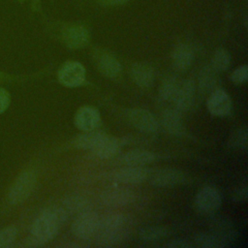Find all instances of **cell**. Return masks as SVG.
I'll return each mask as SVG.
<instances>
[{
  "label": "cell",
  "mask_w": 248,
  "mask_h": 248,
  "mask_svg": "<svg viewBox=\"0 0 248 248\" xmlns=\"http://www.w3.org/2000/svg\"><path fill=\"white\" fill-rule=\"evenodd\" d=\"M68 212L63 206L46 208L34 221L31 228V240L35 245H41L54 238L60 227L67 221Z\"/></svg>",
  "instance_id": "obj_1"
},
{
  "label": "cell",
  "mask_w": 248,
  "mask_h": 248,
  "mask_svg": "<svg viewBox=\"0 0 248 248\" xmlns=\"http://www.w3.org/2000/svg\"><path fill=\"white\" fill-rule=\"evenodd\" d=\"M235 232L223 230L214 233L199 232L194 235L193 241L197 247L203 248H222L232 245L236 240Z\"/></svg>",
  "instance_id": "obj_2"
},
{
  "label": "cell",
  "mask_w": 248,
  "mask_h": 248,
  "mask_svg": "<svg viewBox=\"0 0 248 248\" xmlns=\"http://www.w3.org/2000/svg\"><path fill=\"white\" fill-rule=\"evenodd\" d=\"M98 224L99 215L89 209L78 214L72 225V232L78 239L87 240L96 233Z\"/></svg>",
  "instance_id": "obj_3"
},
{
  "label": "cell",
  "mask_w": 248,
  "mask_h": 248,
  "mask_svg": "<svg viewBox=\"0 0 248 248\" xmlns=\"http://www.w3.org/2000/svg\"><path fill=\"white\" fill-rule=\"evenodd\" d=\"M36 184V174L31 170L22 172L11 187L9 201L13 204L22 202L31 194Z\"/></svg>",
  "instance_id": "obj_4"
},
{
  "label": "cell",
  "mask_w": 248,
  "mask_h": 248,
  "mask_svg": "<svg viewBox=\"0 0 248 248\" xmlns=\"http://www.w3.org/2000/svg\"><path fill=\"white\" fill-rule=\"evenodd\" d=\"M58 80L66 87H78L85 79L84 67L78 61H67L58 71Z\"/></svg>",
  "instance_id": "obj_5"
},
{
  "label": "cell",
  "mask_w": 248,
  "mask_h": 248,
  "mask_svg": "<svg viewBox=\"0 0 248 248\" xmlns=\"http://www.w3.org/2000/svg\"><path fill=\"white\" fill-rule=\"evenodd\" d=\"M221 195L211 186L203 187L195 198L196 207L202 213H212L216 211L221 206Z\"/></svg>",
  "instance_id": "obj_6"
},
{
  "label": "cell",
  "mask_w": 248,
  "mask_h": 248,
  "mask_svg": "<svg viewBox=\"0 0 248 248\" xmlns=\"http://www.w3.org/2000/svg\"><path fill=\"white\" fill-rule=\"evenodd\" d=\"M129 121L138 130L145 133H155L159 129V123L154 115L144 108H133L127 113Z\"/></svg>",
  "instance_id": "obj_7"
},
{
  "label": "cell",
  "mask_w": 248,
  "mask_h": 248,
  "mask_svg": "<svg viewBox=\"0 0 248 248\" xmlns=\"http://www.w3.org/2000/svg\"><path fill=\"white\" fill-rule=\"evenodd\" d=\"M149 176V170L142 166H128L110 174V179L114 182L124 184H138L144 181Z\"/></svg>",
  "instance_id": "obj_8"
},
{
  "label": "cell",
  "mask_w": 248,
  "mask_h": 248,
  "mask_svg": "<svg viewBox=\"0 0 248 248\" xmlns=\"http://www.w3.org/2000/svg\"><path fill=\"white\" fill-rule=\"evenodd\" d=\"M150 183L157 187H172L183 183L186 175L179 170L162 169L149 176Z\"/></svg>",
  "instance_id": "obj_9"
},
{
  "label": "cell",
  "mask_w": 248,
  "mask_h": 248,
  "mask_svg": "<svg viewBox=\"0 0 248 248\" xmlns=\"http://www.w3.org/2000/svg\"><path fill=\"white\" fill-rule=\"evenodd\" d=\"M208 111L216 116H225L231 112L232 101L226 91L216 89L210 93L206 102Z\"/></svg>",
  "instance_id": "obj_10"
},
{
  "label": "cell",
  "mask_w": 248,
  "mask_h": 248,
  "mask_svg": "<svg viewBox=\"0 0 248 248\" xmlns=\"http://www.w3.org/2000/svg\"><path fill=\"white\" fill-rule=\"evenodd\" d=\"M100 120L99 110L96 108L88 106L80 108L74 118L76 127L83 132L94 130L99 125Z\"/></svg>",
  "instance_id": "obj_11"
},
{
  "label": "cell",
  "mask_w": 248,
  "mask_h": 248,
  "mask_svg": "<svg viewBox=\"0 0 248 248\" xmlns=\"http://www.w3.org/2000/svg\"><path fill=\"white\" fill-rule=\"evenodd\" d=\"M135 200V194L124 188L110 189L104 192L101 195V201L104 204L110 207H120L133 202Z\"/></svg>",
  "instance_id": "obj_12"
},
{
  "label": "cell",
  "mask_w": 248,
  "mask_h": 248,
  "mask_svg": "<svg viewBox=\"0 0 248 248\" xmlns=\"http://www.w3.org/2000/svg\"><path fill=\"white\" fill-rule=\"evenodd\" d=\"M195 84L192 80L179 81L173 101L178 110L189 109L195 101Z\"/></svg>",
  "instance_id": "obj_13"
},
{
  "label": "cell",
  "mask_w": 248,
  "mask_h": 248,
  "mask_svg": "<svg viewBox=\"0 0 248 248\" xmlns=\"http://www.w3.org/2000/svg\"><path fill=\"white\" fill-rule=\"evenodd\" d=\"M63 41L70 48H80L87 45L89 33L87 29L81 25H73L66 28L63 32Z\"/></svg>",
  "instance_id": "obj_14"
},
{
  "label": "cell",
  "mask_w": 248,
  "mask_h": 248,
  "mask_svg": "<svg viewBox=\"0 0 248 248\" xmlns=\"http://www.w3.org/2000/svg\"><path fill=\"white\" fill-rule=\"evenodd\" d=\"M131 76L133 80L142 88L150 87L155 78L153 68L142 62L135 63L131 68Z\"/></svg>",
  "instance_id": "obj_15"
},
{
  "label": "cell",
  "mask_w": 248,
  "mask_h": 248,
  "mask_svg": "<svg viewBox=\"0 0 248 248\" xmlns=\"http://www.w3.org/2000/svg\"><path fill=\"white\" fill-rule=\"evenodd\" d=\"M129 235V230H113V231H98L94 234L97 244L101 246H115L127 239Z\"/></svg>",
  "instance_id": "obj_16"
},
{
  "label": "cell",
  "mask_w": 248,
  "mask_h": 248,
  "mask_svg": "<svg viewBox=\"0 0 248 248\" xmlns=\"http://www.w3.org/2000/svg\"><path fill=\"white\" fill-rule=\"evenodd\" d=\"M193 59V49L186 44H180L176 46L171 54L172 65L178 71L186 70L192 64Z\"/></svg>",
  "instance_id": "obj_17"
},
{
  "label": "cell",
  "mask_w": 248,
  "mask_h": 248,
  "mask_svg": "<svg viewBox=\"0 0 248 248\" xmlns=\"http://www.w3.org/2000/svg\"><path fill=\"white\" fill-rule=\"evenodd\" d=\"M128 226V218L119 212H110L99 217L98 231H113L126 229Z\"/></svg>",
  "instance_id": "obj_18"
},
{
  "label": "cell",
  "mask_w": 248,
  "mask_h": 248,
  "mask_svg": "<svg viewBox=\"0 0 248 248\" xmlns=\"http://www.w3.org/2000/svg\"><path fill=\"white\" fill-rule=\"evenodd\" d=\"M97 66L100 72L110 78H117L121 73L119 61L109 53H101L97 58Z\"/></svg>",
  "instance_id": "obj_19"
},
{
  "label": "cell",
  "mask_w": 248,
  "mask_h": 248,
  "mask_svg": "<svg viewBox=\"0 0 248 248\" xmlns=\"http://www.w3.org/2000/svg\"><path fill=\"white\" fill-rule=\"evenodd\" d=\"M161 124L163 125L164 129L171 135L179 136L183 133L184 130L179 110L177 109H166L162 113Z\"/></svg>",
  "instance_id": "obj_20"
},
{
  "label": "cell",
  "mask_w": 248,
  "mask_h": 248,
  "mask_svg": "<svg viewBox=\"0 0 248 248\" xmlns=\"http://www.w3.org/2000/svg\"><path fill=\"white\" fill-rule=\"evenodd\" d=\"M120 146L121 142L118 139L107 135L91 151L101 159H108L118 152Z\"/></svg>",
  "instance_id": "obj_21"
},
{
  "label": "cell",
  "mask_w": 248,
  "mask_h": 248,
  "mask_svg": "<svg viewBox=\"0 0 248 248\" xmlns=\"http://www.w3.org/2000/svg\"><path fill=\"white\" fill-rule=\"evenodd\" d=\"M106 136L102 131H85L74 140V145L79 149L92 150Z\"/></svg>",
  "instance_id": "obj_22"
},
{
  "label": "cell",
  "mask_w": 248,
  "mask_h": 248,
  "mask_svg": "<svg viewBox=\"0 0 248 248\" xmlns=\"http://www.w3.org/2000/svg\"><path fill=\"white\" fill-rule=\"evenodd\" d=\"M154 153L143 149H133L125 153L122 157L123 164L127 166H144L155 160Z\"/></svg>",
  "instance_id": "obj_23"
},
{
  "label": "cell",
  "mask_w": 248,
  "mask_h": 248,
  "mask_svg": "<svg viewBox=\"0 0 248 248\" xmlns=\"http://www.w3.org/2000/svg\"><path fill=\"white\" fill-rule=\"evenodd\" d=\"M199 82L201 90L204 93H212L216 89H218L219 85V78L218 72L214 70L211 66L204 67L200 74Z\"/></svg>",
  "instance_id": "obj_24"
},
{
  "label": "cell",
  "mask_w": 248,
  "mask_h": 248,
  "mask_svg": "<svg viewBox=\"0 0 248 248\" xmlns=\"http://www.w3.org/2000/svg\"><path fill=\"white\" fill-rule=\"evenodd\" d=\"M62 206L68 212V214H79L90 209V202L82 196H71L63 202Z\"/></svg>",
  "instance_id": "obj_25"
},
{
  "label": "cell",
  "mask_w": 248,
  "mask_h": 248,
  "mask_svg": "<svg viewBox=\"0 0 248 248\" xmlns=\"http://www.w3.org/2000/svg\"><path fill=\"white\" fill-rule=\"evenodd\" d=\"M167 234H168L167 230L165 228L158 227V226L143 227L139 232L140 237L145 241H156V240L165 238Z\"/></svg>",
  "instance_id": "obj_26"
},
{
  "label": "cell",
  "mask_w": 248,
  "mask_h": 248,
  "mask_svg": "<svg viewBox=\"0 0 248 248\" xmlns=\"http://www.w3.org/2000/svg\"><path fill=\"white\" fill-rule=\"evenodd\" d=\"M179 81L174 78V77H169L166 78L159 90V96L161 100L164 101H169V100H173L174 95L177 91Z\"/></svg>",
  "instance_id": "obj_27"
},
{
  "label": "cell",
  "mask_w": 248,
  "mask_h": 248,
  "mask_svg": "<svg viewBox=\"0 0 248 248\" xmlns=\"http://www.w3.org/2000/svg\"><path fill=\"white\" fill-rule=\"evenodd\" d=\"M230 62L231 55L228 52V50L224 48H218L213 54L211 60V67L217 72L226 71L230 66Z\"/></svg>",
  "instance_id": "obj_28"
},
{
  "label": "cell",
  "mask_w": 248,
  "mask_h": 248,
  "mask_svg": "<svg viewBox=\"0 0 248 248\" xmlns=\"http://www.w3.org/2000/svg\"><path fill=\"white\" fill-rule=\"evenodd\" d=\"M229 142L232 147H237V148L245 151L247 149V144H248L247 128L244 126V127L236 130L232 134Z\"/></svg>",
  "instance_id": "obj_29"
},
{
  "label": "cell",
  "mask_w": 248,
  "mask_h": 248,
  "mask_svg": "<svg viewBox=\"0 0 248 248\" xmlns=\"http://www.w3.org/2000/svg\"><path fill=\"white\" fill-rule=\"evenodd\" d=\"M16 230L14 227H8L0 231V248L12 245V243L16 239Z\"/></svg>",
  "instance_id": "obj_30"
},
{
  "label": "cell",
  "mask_w": 248,
  "mask_h": 248,
  "mask_svg": "<svg viewBox=\"0 0 248 248\" xmlns=\"http://www.w3.org/2000/svg\"><path fill=\"white\" fill-rule=\"evenodd\" d=\"M248 67L247 65H242L236 68L231 75V79L235 83H242L247 80Z\"/></svg>",
  "instance_id": "obj_31"
},
{
  "label": "cell",
  "mask_w": 248,
  "mask_h": 248,
  "mask_svg": "<svg viewBox=\"0 0 248 248\" xmlns=\"http://www.w3.org/2000/svg\"><path fill=\"white\" fill-rule=\"evenodd\" d=\"M165 247L168 248H193L196 247L194 241L184 239V238H178V239H173L164 245Z\"/></svg>",
  "instance_id": "obj_32"
},
{
  "label": "cell",
  "mask_w": 248,
  "mask_h": 248,
  "mask_svg": "<svg viewBox=\"0 0 248 248\" xmlns=\"http://www.w3.org/2000/svg\"><path fill=\"white\" fill-rule=\"evenodd\" d=\"M248 196V190H247V184L243 183L241 184L234 192L233 199L236 202H245L247 200Z\"/></svg>",
  "instance_id": "obj_33"
},
{
  "label": "cell",
  "mask_w": 248,
  "mask_h": 248,
  "mask_svg": "<svg viewBox=\"0 0 248 248\" xmlns=\"http://www.w3.org/2000/svg\"><path fill=\"white\" fill-rule=\"evenodd\" d=\"M10 104V96L6 90L0 88V113L5 111Z\"/></svg>",
  "instance_id": "obj_34"
},
{
  "label": "cell",
  "mask_w": 248,
  "mask_h": 248,
  "mask_svg": "<svg viewBox=\"0 0 248 248\" xmlns=\"http://www.w3.org/2000/svg\"><path fill=\"white\" fill-rule=\"evenodd\" d=\"M101 5L104 6H115V5H121L128 0H97Z\"/></svg>",
  "instance_id": "obj_35"
},
{
  "label": "cell",
  "mask_w": 248,
  "mask_h": 248,
  "mask_svg": "<svg viewBox=\"0 0 248 248\" xmlns=\"http://www.w3.org/2000/svg\"><path fill=\"white\" fill-rule=\"evenodd\" d=\"M5 75L4 74H2L1 72H0V80H3V79H5Z\"/></svg>",
  "instance_id": "obj_36"
}]
</instances>
